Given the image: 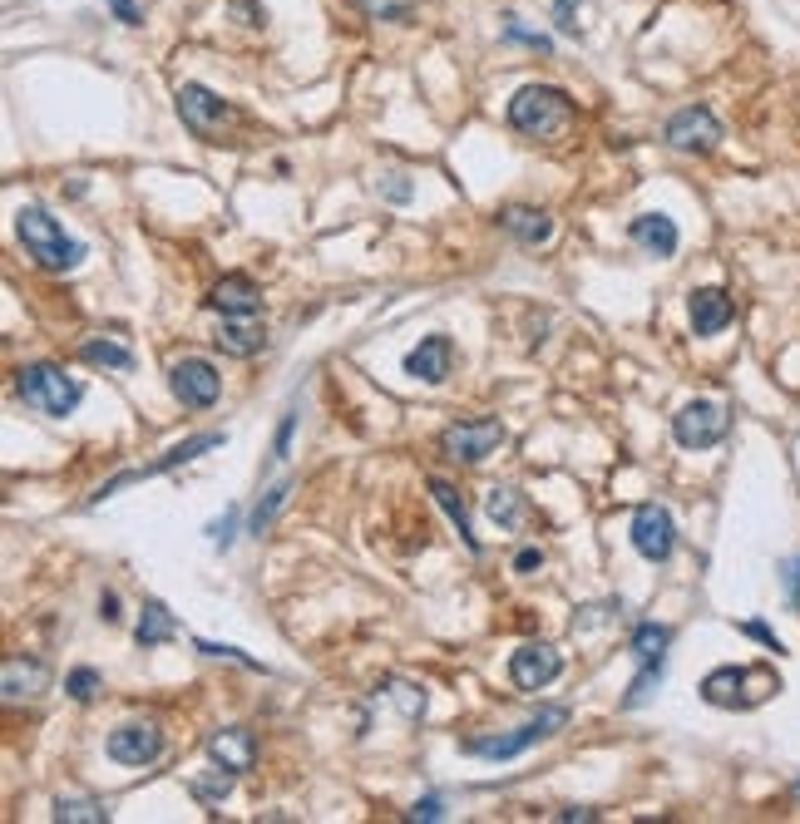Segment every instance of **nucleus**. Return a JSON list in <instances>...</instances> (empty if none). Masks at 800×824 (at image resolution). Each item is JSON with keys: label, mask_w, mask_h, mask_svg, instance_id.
Masks as SVG:
<instances>
[{"label": "nucleus", "mask_w": 800, "mask_h": 824, "mask_svg": "<svg viewBox=\"0 0 800 824\" xmlns=\"http://www.w3.org/2000/svg\"><path fill=\"white\" fill-rule=\"evenodd\" d=\"M40 686H45V667H40V662L10 657L6 672H0V691H6V701H25V696H35Z\"/></svg>", "instance_id": "412c9836"}, {"label": "nucleus", "mask_w": 800, "mask_h": 824, "mask_svg": "<svg viewBox=\"0 0 800 824\" xmlns=\"http://www.w3.org/2000/svg\"><path fill=\"white\" fill-rule=\"evenodd\" d=\"M573 10H578V0H554V15H559V30H564V35H573V30H578Z\"/></svg>", "instance_id": "f704fd0d"}, {"label": "nucleus", "mask_w": 800, "mask_h": 824, "mask_svg": "<svg viewBox=\"0 0 800 824\" xmlns=\"http://www.w3.org/2000/svg\"><path fill=\"white\" fill-rule=\"evenodd\" d=\"M233 524H238V509H233V514H228V519H223V524H213V528H208V534H213V543H223V548H228V543H233Z\"/></svg>", "instance_id": "a19ab883"}, {"label": "nucleus", "mask_w": 800, "mask_h": 824, "mask_svg": "<svg viewBox=\"0 0 800 824\" xmlns=\"http://www.w3.org/2000/svg\"><path fill=\"white\" fill-rule=\"evenodd\" d=\"M55 820L60 824H104L109 820V805H99V800H55Z\"/></svg>", "instance_id": "bb28decb"}, {"label": "nucleus", "mask_w": 800, "mask_h": 824, "mask_svg": "<svg viewBox=\"0 0 800 824\" xmlns=\"http://www.w3.org/2000/svg\"><path fill=\"white\" fill-rule=\"evenodd\" d=\"M726 430H731V415H726V405H717V400H692V405H682L677 415H672V435H677L682 450L722 445Z\"/></svg>", "instance_id": "0eeeda50"}, {"label": "nucleus", "mask_w": 800, "mask_h": 824, "mask_svg": "<svg viewBox=\"0 0 800 824\" xmlns=\"http://www.w3.org/2000/svg\"><path fill=\"white\" fill-rule=\"evenodd\" d=\"M168 385H173V395L183 400L188 410H213L218 395H223V376H218L208 361H198V356H188V361H173V371H168Z\"/></svg>", "instance_id": "9d476101"}, {"label": "nucleus", "mask_w": 800, "mask_h": 824, "mask_svg": "<svg viewBox=\"0 0 800 824\" xmlns=\"http://www.w3.org/2000/svg\"><path fill=\"white\" fill-rule=\"evenodd\" d=\"M15 228H20V242H25V252H30V257H35L45 272H75L80 262H84V242L70 237V232L45 213V208H20Z\"/></svg>", "instance_id": "f03ea898"}, {"label": "nucleus", "mask_w": 800, "mask_h": 824, "mask_svg": "<svg viewBox=\"0 0 800 824\" xmlns=\"http://www.w3.org/2000/svg\"><path fill=\"white\" fill-rule=\"evenodd\" d=\"M287 494H292V484H272L267 489V499H257V509H252V519H248V534H267L272 519H277V509L287 504Z\"/></svg>", "instance_id": "c85d7f7f"}, {"label": "nucleus", "mask_w": 800, "mask_h": 824, "mask_svg": "<svg viewBox=\"0 0 800 824\" xmlns=\"http://www.w3.org/2000/svg\"><path fill=\"white\" fill-rule=\"evenodd\" d=\"M15 390L20 400H25L30 410H40V415H70V410L84 400V385L80 380H70L60 366L50 361H35V366H20L15 371Z\"/></svg>", "instance_id": "20e7f679"}, {"label": "nucleus", "mask_w": 800, "mask_h": 824, "mask_svg": "<svg viewBox=\"0 0 800 824\" xmlns=\"http://www.w3.org/2000/svg\"><path fill=\"white\" fill-rule=\"evenodd\" d=\"M559 672H564V657L549 642H524L509 657V682L519 686V691H544L549 682H559Z\"/></svg>", "instance_id": "f8f14e48"}, {"label": "nucleus", "mask_w": 800, "mask_h": 824, "mask_svg": "<svg viewBox=\"0 0 800 824\" xmlns=\"http://www.w3.org/2000/svg\"><path fill=\"white\" fill-rule=\"evenodd\" d=\"M173 632H178L173 612H168L164 602H144V617H139V627H134L139 647H164V642H173Z\"/></svg>", "instance_id": "5701e85b"}, {"label": "nucleus", "mask_w": 800, "mask_h": 824, "mask_svg": "<svg viewBox=\"0 0 800 824\" xmlns=\"http://www.w3.org/2000/svg\"><path fill=\"white\" fill-rule=\"evenodd\" d=\"M741 632L746 637H756V642H766L771 652H781V642H776V632L771 627H761V622H741Z\"/></svg>", "instance_id": "c9c22d12"}, {"label": "nucleus", "mask_w": 800, "mask_h": 824, "mask_svg": "<svg viewBox=\"0 0 800 824\" xmlns=\"http://www.w3.org/2000/svg\"><path fill=\"white\" fill-rule=\"evenodd\" d=\"M430 494H435V504L450 514V524H455V534L465 538V548H470V553H480V538H475V528H470L465 499H460V494H455V484H445V479H430Z\"/></svg>", "instance_id": "4be33fe9"}, {"label": "nucleus", "mask_w": 800, "mask_h": 824, "mask_svg": "<svg viewBox=\"0 0 800 824\" xmlns=\"http://www.w3.org/2000/svg\"><path fill=\"white\" fill-rule=\"evenodd\" d=\"M534 568H544V553L539 548H524V553L514 558V573H534Z\"/></svg>", "instance_id": "58836bf2"}, {"label": "nucleus", "mask_w": 800, "mask_h": 824, "mask_svg": "<svg viewBox=\"0 0 800 824\" xmlns=\"http://www.w3.org/2000/svg\"><path fill=\"white\" fill-rule=\"evenodd\" d=\"M687 311H692V331H697V336H717V331L731 326L736 306H731V297H726L722 287H702V292H692Z\"/></svg>", "instance_id": "f3484780"}, {"label": "nucleus", "mask_w": 800, "mask_h": 824, "mask_svg": "<svg viewBox=\"0 0 800 824\" xmlns=\"http://www.w3.org/2000/svg\"><path fill=\"white\" fill-rule=\"evenodd\" d=\"M65 691L75 696V701H94V691H99V672L75 667V672H70V682H65Z\"/></svg>", "instance_id": "7c9ffc66"}, {"label": "nucleus", "mask_w": 800, "mask_h": 824, "mask_svg": "<svg viewBox=\"0 0 800 824\" xmlns=\"http://www.w3.org/2000/svg\"><path fill=\"white\" fill-rule=\"evenodd\" d=\"M376 691H386V696H391V701L400 706V716H410V721H415V716H425V691H420V686H410V682H396V676H386V682L376 686Z\"/></svg>", "instance_id": "cd10ccee"}, {"label": "nucleus", "mask_w": 800, "mask_h": 824, "mask_svg": "<svg viewBox=\"0 0 800 824\" xmlns=\"http://www.w3.org/2000/svg\"><path fill=\"white\" fill-rule=\"evenodd\" d=\"M208 306H213L218 316H257L262 311V287L252 277H242V272H228L223 282H213Z\"/></svg>", "instance_id": "4468645a"}, {"label": "nucleus", "mask_w": 800, "mask_h": 824, "mask_svg": "<svg viewBox=\"0 0 800 824\" xmlns=\"http://www.w3.org/2000/svg\"><path fill=\"white\" fill-rule=\"evenodd\" d=\"M633 548L648 563H667L672 548H677V524H672V514L662 509V504H642L633 514Z\"/></svg>", "instance_id": "9b49d317"}, {"label": "nucleus", "mask_w": 800, "mask_h": 824, "mask_svg": "<svg viewBox=\"0 0 800 824\" xmlns=\"http://www.w3.org/2000/svg\"><path fill=\"white\" fill-rule=\"evenodd\" d=\"M564 726H568V711H564V706H549V711H539L534 721H524L519 731H509V736H470V741H460V750H465V756H480V760H514V756H524L529 746L549 741V736L564 731Z\"/></svg>", "instance_id": "39448f33"}, {"label": "nucleus", "mask_w": 800, "mask_h": 824, "mask_svg": "<svg viewBox=\"0 0 800 824\" xmlns=\"http://www.w3.org/2000/svg\"><path fill=\"white\" fill-rule=\"evenodd\" d=\"M228 10H233V15H242V25H262V20H267V10L252 6V0H233Z\"/></svg>", "instance_id": "72a5a7b5"}, {"label": "nucleus", "mask_w": 800, "mask_h": 824, "mask_svg": "<svg viewBox=\"0 0 800 824\" xmlns=\"http://www.w3.org/2000/svg\"><path fill=\"white\" fill-rule=\"evenodd\" d=\"M667 144L677 154H712L722 144V124L707 104H687L667 119Z\"/></svg>", "instance_id": "1a4fd4ad"}, {"label": "nucleus", "mask_w": 800, "mask_h": 824, "mask_svg": "<svg viewBox=\"0 0 800 824\" xmlns=\"http://www.w3.org/2000/svg\"><path fill=\"white\" fill-rule=\"evenodd\" d=\"M109 10L124 20V25H139V20H144V10L134 6V0H109Z\"/></svg>", "instance_id": "e433bc0d"}, {"label": "nucleus", "mask_w": 800, "mask_h": 824, "mask_svg": "<svg viewBox=\"0 0 800 824\" xmlns=\"http://www.w3.org/2000/svg\"><path fill=\"white\" fill-rule=\"evenodd\" d=\"M292 430H297V410H287V415H282V425H277V445H272V459H287V450H292Z\"/></svg>", "instance_id": "473e14b6"}, {"label": "nucleus", "mask_w": 800, "mask_h": 824, "mask_svg": "<svg viewBox=\"0 0 800 824\" xmlns=\"http://www.w3.org/2000/svg\"><path fill=\"white\" fill-rule=\"evenodd\" d=\"M213 341H218V351H223V356L248 361V356H257L262 346H267V331H262L257 321H248V316H223V331H218Z\"/></svg>", "instance_id": "aec40b11"}, {"label": "nucleus", "mask_w": 800, "mask_h": 824, "mask_svg": "<svg viewBox=\"0 0 800 824\" xmlns=\"http://www.w3.org/2000/svg\"><path fill=\"white\" fill-rule=\"evenodd\" d=\"M781 691V676L771 667H717L702 682V701L722 706V711H746V706H761L766 696Z\"/></svg>", "instance_id": "7ed1b4c3"}, {"label": "nucleus", "mask_w": 800, "mask_h": 824, "mask_svg": "<svg viewBox=\"0 0 800 824\" xmlns=\"http://www.w3.org/2000/svg\"><path fill=\"white\" fill-rule=\"evenodd\" d=\"M568 119H573V104L554 84H524L509 99V129L529 134V139H559L568 129Z\"/></svg>", "instance_id": "f257e3e1"}, {"label": "nucleus", "mask_w": 800, "mask_h": 824, "mask_svg": "<svg viewBox=\"0 0 800 824\" xmlns=\"http://www.w3.org/2000/svg\"><path fill=\"white\" fill-rule=\"evenodd\" d=\"M410 820H445V810H440V800L430 795V800H420V805L410 810Z\"/></svg>", "instance_id": "ea45409f"}, {"label": "nucleus", "mask_w": 800, "mask_h": 824, "mask_svg": "<svg viewBox=\"0 0 800 824\" xmlns=\"http://www.w3.org/2000/svg\"><path fill=\"white\" fill-rule=\"evenodd\" d=\"M450 366H455V346H450V336H425V341L406 356V376L425 380V385H440V380L450 376Z\"/></svg>", "instance_id": "2eb2a0df"}, {"label": "nucleus", "mask_w": 800, "mask_h": 824, "mask_svg": "<svg viewBox=\"0 0 800 824\" xmlns=\"http://www.w3.org/2000/svg\"><path fill=\"white\" fill-rule=\"evenodd\" d=\"M499 228L509 232V237H519L524 247H539V242L554 237V218L539 213V208H524V203L499 208Z\"/></svg>", "instance_id": "6ab92c4d"}, {"label": "nucleus", "mask_w": 800, "mask_h": 824, "mask_svg": "<svg viewBox=\"0 0 800 824\" xmlns=\"http://www.w3.org/2000/svg\"><path fill=\"white\" fill-rule=\"evenodd\" d=\"M99 612H104V622H114V617H119V598L104 593V598H99Z\"/></svg>", "instance_id": "37998d69"}, {"label": "nucleus", "mask_w": 800, "mask_h": 824, "mask_svg": "<svg viewBox=\"0 0 800 824\" xmlns=\"http://www.w3.org/2000/svg\"><path fill=\"white\" fill-rule=\"evenodd\" d=\"M628 237L638 242L642 252H652V257H672L677 252V242H682V232L672 218H662V213H642L628 223Z\"/></svg>", "instance_id": "a211bd4d"}, {"label": "nucleus", "mask_w": 800, "mask_h": 824, "mask_svg": "<svg viewBox=\"0 0 800 824\" xmlns=\"http://www.w3.org/2000/svg\"><path fill=\"white\" fill-rule=\"evenodd\" d=\"M361 10L366 15H376V20H396V25H406L410 20V0H361Z\"/></svg>", "instance_id": "c756f323"}, {"label": "nucleus", "mask_w": 800, "mask_h": 824, "mask_svg": "<svg viewBox=\"0 0 800 824\" xmlns=\"http://www.w3.org/2000/svg\"><path fill=\"white\" fill-rule=\"evenodd\" d=\"M80 356H84L90 366H109V371H129V366H134L129 346H119V341H84Z\"/></svg>", "instance_id": "a878e982"}, {"label": "nucleus", "mask_w": 800, "mask_h": 824, "mask_svg": "<svg viewBox=\"0 0 800 824\" xmlns=\"http://www.w3.org/2000/svg\"><path fill=\"white\" fill-rule=\"evenodd\" d=\"M173 99H178V119H183V129L198 134V139H208V144H218V134L238 119L233 104L218 99L208 84H178Z\"/></svg>", "instance_id": "423d86ee"}, {"label": "nucleus", "mask_w": 800, "mask_h": 824, "mask_svg": "<svg viewBox=\"0 0 800 824\" xmlns=\"http://www.w3.org/2000/svg\"><path fill=\"white\" fill-rule=\"evenodd\" d=\"M386 198H391V203H406L410 198V183L400 173H386Z\"/></svg>", "instance_id": "4c0bfd02"}, {"label": "nucleus", "mask_w": 800, "mask_h": 824, "mask_svg": "<svg viewBox=\"0 0 800 824\" xmlns=\"http://www.w3.org/2000/svg\"><path fill=\"white\" fill-rule=\"evenodd\" d=\"M208 756H213V765L233 770H252V760H257V741H252V731H242V726H223V731L208 736Z\"/></svg>", "instance_id": "dca6fc26"}, {"label": "nucleus", "mask_w": 800, "mask_h": 824, "mask_svg": "<svg viewBox=\"0 0 800 824\" xmlns=\"http://www.w3.org/2000/svg\"><path fill=\"white\" fill-rule=\"evenodd\" d=\"M484 514H490L499 528H519L524 524V494L519 489H490L484 499Z\"/></svg>", "instance_id": "393cba45"}, {"label": "nucleus", "mask_w": 800, "mask_h": 824, "mask_svg": "<svg viewBox=\"0 0 800 824\" xmlns=\"http://www.w3.org/2000/svg\"><path fill=\"white\" fill-rule=\"evenodd\" d=\"M499 445H504L499 420H460V425H450L445 435H440V450L455 464H484Z\"/></svg>", "instance_id": "6e6552de"}, {"label": "nucleus", "mask_w": 800, "mask_h": 824, "mask_svg": "<svg viewBox=\"0 0 800 824\" xmlns=\"http://www.w3.org/2000/svg\"><path fill=\"white\" fill-rule=\"evenodd\" d=\"M164 756V731L154 721H124L119 731H109V760L119 765H154Z\"/></svg>", "instance_id": "ddd939ff"}, {"label": "nucleus", "mask_w": 800, "mask_h": 824, "mask_svg": "<svg viewBox=\"0 0 800 824\" xmlns=\"http://www.w3.org/2000/svg\"><path fill=\"white\" fill-rule=\"evenodd\" d=\"M188 790H193V795L203 800V805H208V800H223L228 790H233V770H228V775H223V770H218V780H193V785H188Z\"/></svg>", "instance_id": "2f4dec72"}, {"label": "nucleus", "mask_w": 800, "mask_h": 824, "mask_svg": "<svg viewBox=\"0 0 800 824\" xmlns=\"http://www.w3.org/2000/svg\"><path fill=\"white\" fill-rule=\"evenodd\" d=\"M786 588H791V602L800 608V558H796L791 568H786Z\"/></svg>", "instance_id": "79ce46f5"}, {"label": "nucleus", "mask_w": 800, "mask_h": 824, "mask_svg": "<svg viewBox=\"0 0 800 824\" xmlns=\"http://www.w3.org/2000/svg\"><path fill=\"white\" fill-rule=\"evenodd\" d=\"M559 820H598L593 810H559Z\"/></svg>", "instance_id": "c03bdc74"}, {"label": "nucleus", "mask_w": 800, "mask_h": 824, "mask_svg": "<svg viewBox=\"0 0 800 824\" xmlns=\"http://www.w3.org/2000/svg\"><path fill=\"white\" fill-rule=\"evenodd\" d=\"M667 642H672V627H662V622H642L628 647H633L638 667H657V662L667 657Z\"/></svg>", "instance_id": "b1692460"}]
</instances>
